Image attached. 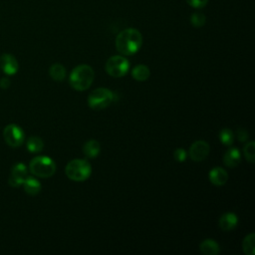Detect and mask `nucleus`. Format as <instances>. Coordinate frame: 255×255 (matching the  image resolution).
I'll return each instance as SVG.
<instances>
[{
    "label": "nucleus",
    "instance_id": "nucleus-16",
    "mask_svg": "<svg viewBox=\"0 0 255 255\" xmlns=\"http://www.w3.org/2000/svg\"><path fill=\"white\" fill-rule=\"evenodd\" d=\"M23 186H24V190L29 195H36L41 190L40 182L32 176H27L26 177V179L23 182Z\"/></svg>",
    "mask_w": 255,
    "mask_h": 255
},
{
    "label": "nucleus",
    "instance_id": "nucleus-21",
    "mask_svg": "<svg viewBox=\"0 0 255 255\" xmlns=\"http://www.w3.org/2000/svg\"><path fill=\"white\" fill-rule=\"evenodd\" d=\"M233 138H234V135H233V132L231 129H229L227 128L221 129V131L219 133V139L223 144L231 145L233 143Z\"/></svg>",
    "mask_w": 255,
    "mask_h": 255
},
{
    "label": "nucleus",
    "instance_id": "nucleus-19",
    "mask_svg": "<svg viewBox=\"0 0 255 255\" xmlns=\"http://www.w3.org/2000/svg\"><path fill=\"white\" fill-rule=\"evenodd\" d=\"M242 248L246 255H254L255 254V235L254 233L248 234L243 242H242Z\"/></svg>",
    "mask_w": 255,
    "mask_h": 255
},
{
    "label": "nucleus",
    "instance_id": "nucleus-1",
    "mask_svg": "<svg viewBox=\"0 0 255 255\" xmlns=\"http://www.w3.org/2000/svg\"><path fill=\"white\" fill-rule=\"evenodd\" d=\"M142 45V36L137 29L128 28L120 32L116 38L117 50L126 56L135 54Z\"/></svg>",
    "mask_w": 255,
    "mask_h": 255
},
{
    "label": "nucleus",
    "instance_id": "nucleus-24",
    "mask_svg": "<svg viewBox=\"0 0 255 255\" xmlns=\"http://www.w3.org/2000/svg\"><path fill=\"white\" fill-rule=\"evenodd\" d=\"M173 157H174V159L176 161L182 162V161H185V159L187 157V153H186V151L183 148H177V149L174 150Z\"/></svg>",
    "mask_w": 255,
    "mask_h": 255
},
{
    "label": "nucleus",
    "instance_id": "nucleus-23",
    "mask_svg": "<svg viewBox=\"0 0 255 255\" xmlns=\"http://www.w3.org/2000/svg\"><path fill=\"white\" fill-rule=\"evenodd\" d=\"M206 18L201 12H194L190 16V23L194 27H202L205 24Z\"/></svg>",
    "mask_w": 255,
    "mask_h": 255
},
{
    "label": "nucleus",
    "instance_id": "nucleus-14",
    "mask_svg": "<svg viewBox=\"0 0 255 255\" xmlns=\"http://www.w3.org/2000/svg\"><path fill=\"white\" fill-rule=\"evenodd\" d=\"M199 250L204 255H217L220 252V247L214 240L205 239L199 244Z\"/></svg>",
    "mask_w": 255,
    "mask_h": 255
},
{
    "label": "nucleus",
    "instance_id": "nucleus-20",
    "mask_svg": "<svg viewBox=\"0 0 255 255\" xmlns=\"http://www.w3.org/2000/svg\"><path fill=\"white\" fill-rule=\"evenodd\" d=\"M26 146L30 152H39L43 149L44 142L38 136H30L27 140Z\"/></svg>",
    "mask_w": 255,
    "mask_h": 255
},
{
    "label": "nucleus",
    "instance_id": "nucleus-7",
    "mask_svg": "<svg viewBox=\"0 0 255 255\" xmlns=\"http://www.w3.org/2000/svg\"><path fill=\"white\" fill-rule=\"evenodd\" d=\"M3 138L8 145L17 147L23 143L25 134L19 126L15 124H9L3 129Z\"/></svg>",
    "mask_w": 255,
    "mask_h": 255
},
{
    "label": "nucleus",
    "instance_id": "nucleus-10",
    "mask_svg": "<svg viewBox=\"0 0 255 255\" xmlns=\"http://www.w3.org/2000/svg\"><path fill=\"white\" fill-rule=\"evenodd\" d=\"M0 68L5 74L12 76L17 73L19 65L16 58L13 55L3 54L0 57Z\"/></svg>",
    "mask_w": 255,
    "mask_h": 255
},
{
    "label": "nucleus",
    "instance_id": "nucleus-15",
    "mask_svg": "<svg viewBox=\"0 0 255 255\" xmlns=\"http://www.w3.org/2000/svg\"><path fill=\"white\" fill-rule=\"evenodd\" d=\"M101 151V145L98 140L91 139L87 141L83 147V152L84 154L89 157V158H94L99 155Z\"/></svg>",
    "mask_w": 255,
    "mask_h": 255
},
{
    "label": "nucleus",
    "instance_id": "nucleus-25",
    "mask_svg": "<svg viewBox=\"0 0 255 255\" xmlns=\"http://www.w3.org/2000/svg\"><path fill=\"white\" fill-rule=\"evenodd\" d=\"M187 4L195 9H200L206 6L208 0H186Z\"/></svg>",
    "mask_w": 255,
    "mask_h": 255
},
{
    "label": "nucleus",
    "instance_id": "nucleus-18",
    "mask_svg": "<svg viewBox=\"0 0 255 255\" xmlns=\"http://www.w3.org/2000/svg\"><path fill=\"white\" fill-rule=\"evenodd\" d=\"M49 74L51 76V78L54 81H58L61 82L65 79L66 76V69L63 65H61L60 63H55L50 67L49 70Z\"/></svg>",
    "mask_w": 255,
    "mask_h": 255
},
{
    "label": "nucleus",
    "instance_id": "nucleus-27",
    "mask_svg": "<svg viewBox=\"0 0 255 255\" xmlns=\"http://www.w3.org/2000/svg\"><path fill=\"white\" fill-rule=\"evenodd\" d=\"M10 84H11V82L8 78H1L0 79V88L7 89V88H9Z\"/></svg>",
    "mask_w": 255,
    "mask_h": 255
},
{
    "label": "nucleus",
    "instance_id": "nucleus-17",
    "mask_svg": "<svg viewBox=\"0 0 255 255\" xmlns=\"http://www.w3.org/2000/svg\"><path fill=\"white\" fill-rule=\"evenodd\" d=\"M131 76L134 80L138 82L146 81L150 76V71L147 66L145 65H138L135 68H133L131 72Z\"/></svg>",
    "mask_w": 255,
    "mask_h": 255
},
{
    "label": "nucleus",
    "instance_id": "nucleus-5",
    "mask_svg": "<svg viewBox=\"0 0 255 255\" xmlns=\"http://www.w3.org/2000/svg\"><path fill=\"white\" fill-rule=\"evenodd\" d=\"M115 95L112 91L106 88L94 90L88 97V105L93 110H102L107 108L113 101Z\"/></svg>",
    "mask_w": 255,
    "mask_h": 255
},
{
    "label": "nucleus",
    "instance_id": "nucleus-2",
    "mask_svg": "<svg viewBox=\"0 0 255 255\" xmlns=\"http://www.w3.org/2000/svg\"><path fill=\"white\" fill-rule=\"evenodd\" d=\"M95 73L89 65H80L73 69L70 74V85L76 91H85L92 85Z\"/></svg>",
    "mask_w": 255,
    "mask_h": 255
},
{
    "label": "nucleus",
    "instance_id": "nucleus-22",
    "mask_svg": "<svg viewBox=\"0 0 255 255\" xmlns=\"http://www.w3.org/2000/svg\"><path fill=\"white\" fill-rule=\"evenodd\" d=\"M243 153H244V156L245 158L253 163L254 162V159H255V142L254 141H250V142H247L243 148Z\"/></svg>",
    "mask_w": 255,
    "mask_h": 255
},
{
    "label": "nucleus",
    "instance_id": "nucleus-6",
    "mask_svg": "<svg viewBox=\"0 0 255 255\" xmlns=\"http://www.w3.org/2000/svg\"><path fill=\"white\" fill-rule=\"evenodd\" d=\"M129 69L128 61L123 56H113L106 63L107 73L114 77L120 78L125 76Z\"/></svg>",
    "mask_w": 255,
    "mask_h": 255
},
{
    "label": "nucleus",
    "instance_id": "nucleus-11",
    "mask_svg": "<svg viewBox=\"0 0 255 255\" xmlns=\"http://www.w3.org/2000/svg\"><path fill=\"white\" fill-rule=\"evenodd\" d=\"M227 179H228V174L226 170L223 169L222 167H219V166L214 167L209 172V180L212 184L216 186L224 185Z\"/></svg>",
    "mask_w": 255,
    "mask_h": 255
},
{
    "label": "nucleus",
    "instance_id": "nucleus-9",
    "mask_svg": "<svg viewBox=\"0 0 255 255\" xmlns=\"http://www.w3.org/2000/svg\"><path fill=\"white\" fill-rule=\"evenodd\" d=\"M210 150L209 144L204 140H196L189 147V156L194 161H201L206 158Z\"/></svg>",
    "mask_w": 255,
    "mask_h": 255
},
{
    "label": "nucleus",
    "instance_id": "nucleus-3",
    "mask_svg": "<svg viewBox=\"0 0 255 255\" xmlns=\"http://www.w3.org/2000/svg\"><path fill=\"white\" fill-rule=\"evenodd\" d=\"M66 175L74 181H84L92 173V167L88 160L76 158L71 160L66 166Z\"/></svg>",
    "mask_w": 255,
    "mask_h": 255
},
{
    "label": "nucleus",
    "instance_id": "nucleus-13",
    "mask_svg": "<svg viewBox=\"0 0 255 255\" xmlns=\"http://www.w3.org/2000/svg\"><path fill=\"white\" fill-rule=\"evenodd\" d=\"M240 152L236 147L229 148L223 155V162L228 167H235L240 162Z\"/></svg>",
    "mask_w": 255,
    "mask_h": 255
},
{
    "label": "nucleus",
    "instance_id": "nucleus-12",
    "mask_svg": "<svg viewBox=\"0 0 255 255\" xmlns=\"http://www.w3.org/2000/svg\"><path fill=\"white\" fill-rule=\"evenodd\" d=\"M238 223V218L235 213L227 212L221 215L219 218V227L224 231L233 230Z\"/></svg>",
    "mask_w": 255,
    "mask_h": 255
},
{
    "label": "nucleus",
    "instance_id": "nucleus-4",
    "mask_svg": "<svg viewBox=\"0 0 255 255\" xmlns=\"http://www.w3.org/2000/svg\"><path fill=\"white\" fill-rule=\"evenodd\" d=\"M29 169L32 174L42 178H47L51 177L55 173L56 164L52 158L45 155H40L34 157L30 161Z\"/></svg>",
    "mask_w": 255,
    "mask_h": 255
},
{
    "label": "nucleus",
    "instance_id": "nucleus-26",
    "mask_svg": "<svg viewBox=\"0 0 255 255\" xmlns=\"http://www.w3.org/2000/svg\"><path fill=\"white\" fill-rule=\"evenodd\" d=\"M248 132L245 130V129H243V128H240V129H238L237 130V137H238V139L240 140V141H246L247 140V138H248Z\"/></svg>",
    "mask_w": 255,
    "mask_h": 255
},
{
    "label": "nucleus",
    "instance_id": "nucleus-8",
    "mask_svg": "<svg viewBox=\"0 0 255 255\" xmlns=\"http://www.w3.org/2000/svg\"><path fill=\"white\" fill-rule=\"evenodd\" d=\"M27 176L28 171L26 165L22 162H18L11 169V173L8 179L9 185L12 187H19L20 185L23 184Z\"/></svg>",
    "mask_w": 255,
    "mask_h": 255
}]
</instances>
